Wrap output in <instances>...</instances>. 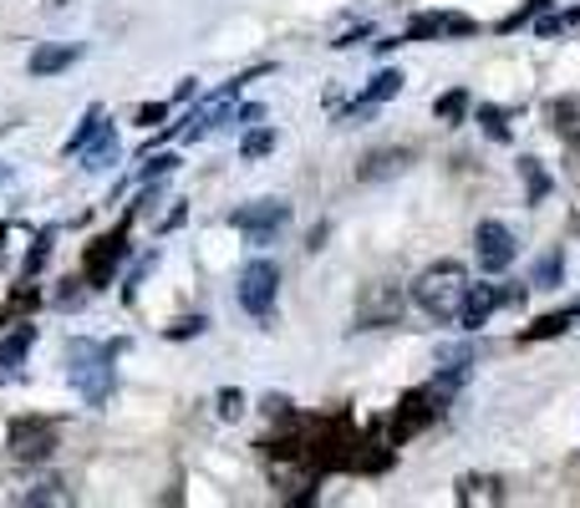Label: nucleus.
<instances>
[{
	"mask_svg": "<svg viewBox=\"0 0 580 508\" xmlns=\"http://www.w3.org/2000/svg\"><path fill=\"white\" fill-rule=\"evenodd\" d=\"M463 295H469V270L459 260H438V265H428L423 275L412 280V305L423 315H433L438 326L459 321Z\"/></svg>",
	"mask_w": 580,
	"mask_h": 508,
	"instance_id": "f257e3e1",
	"label": "nucleus"
},
{
	"mask_svg": "<svg viewBox=\"0 0 580 508\" xmlns=\"http://www.w3.org/2000/svg\"><path fill=\"white\" fill-rule=\"evenodd\" d=\"M122 352V341H112V346H97V341H72V387L82 402H108L112 392V356Z\"/></svg>",
	"mask_w": 580,
	"mask_h": 508,
	"instance_id": "f03ea898",
	"label": "nucleus"
},
{
	"mask_svg": "<svg viewBox=\"0 0 580 508\" xmlns=\"http://www.w3.org/2000/svg\"><path fill=\"white\" fill-rule=\"evenodd\" d=\"M402 311H408V295H402V285H392V280H372V285H362V295H357V331H382V326H398Z\"/></svg>",
	"mask_w": 580,
	"mask_h": 508,
	"instance_id": "7ed1b4c3",
	"label": "nucleus"
},
{
	"mask_svg": "<svg viewBox=\"0 0 580 508\" xmlns=\"http://www.w3.org/2000/svg\"><path fill=\"white\" fill-rule=\"evenodd\" d=\"M57 437H61V427L51 417H16L6 427V453L16 463H47L57 453Z\"/></svg>",
	"mask_w": 580,
	"mask_h": 508,
	"instance_id": "20e7f679",
	"label": "nucleus"
},
{
	"mask_svg": "<svg viewBox=\"0 0 580 508\" xmlns=\"http://www.w3.org/2000/svg\"><path fill=\"white\" fill-rule=\"evenodd\" d=\"M276 291H280V270L270 265V260H250L240 275V305L244 315H254V321H270V311H276Z\"/></svg>",
	"mask_w": 580,
	"mask_h": 508,
	"instance_id": "39448f33",
	"label": "nucleus"
},
{
	"mask_svg": "<svg viewBox=\"0 0 580 508\" xmlns=\"http://www.w3.org/2000/svg\"><path fill=\"white\" fill-rule=\"evenodd\" d=\"M473 254H479V270H483V275H504V270L514 265L520 244H514L509 224H499V219H483L479 230H473Z\"/></svg>",
	"mask_w": 580,
	"mask_h": 508,
	"instance_id": "423d86ee",
	"label": "nucleus"
},
{
	"mask_svg": "<svg viewBox=\"0 0 580 508\" xmlns=\"http://www.w3.org/2000/svg\"><path fill=\"white\" fill-rule=\"evenodd\" d=\"M286 219H290V204H286V199H254V204L234 209V230H240L250 244H270Z\"/></svg>",
	"mask_w": 580,
	"mask_h": 508,
	"instance_id": "0eeeda50",
	"label": "nucleus"
},
{
	"mask_svg": "<svg viewBox=\"0 0 580 508\" xmlns=\"http://www.w3.org/2000/svg\"><path fill=\"white\" fill-rule=\"evenodd\" d=\"M128 224H133V214L122 219L112 234L92 240V250H87V285H92V291H102V285H108L112 270H118V260L128 254Z\"/></svg>",
	"mask_w": 580,
	"mask_h": 508,
	"instance_id": "6e6552de",
	"label": "nucleus"
},
{
	"mask_svg": "<svg viewBox=\"0 0 580 508\" xmlns=\"http://www.w3.org/2000/svg\"><path fill=\"white\" fill-rule=\"evenodd\" d=\"M438 407H443V402H438L433 392H408V397H402V407H398V417H392V448H398V443H408L412 433H423V427L438 417Z\"/></svg>",
	"mask_w": 580,
	"mask_h": 508,
	"instance_id": "1a4fd4ad",
	"label": "nucleus"
},
{
	"mask_svg": "<svg viewBox=\"0 0 580 508\" xmlns=\"http://www.w3.org/2000/svg\"><path fill=\"white\" fill-rule=\"evenodd\" d=\"M479 31V21H469V16H453V11H423L412 16L408 31H402V41H433V37H473Z\"/></svg>",
	"mask_w": 580,
	"mask_h": 508,
	"instance_id": "9d476101",
	"label": "nucleus"
},
{
	"mask_svg": "<svg viewBox=\"0 0 580 508\" xmlns=\"http://www.w3.org/2000/svg\"><path fill=\"white\" fill-rule=\"evenodd\" d=\"M453 498H459L463 508L473 504H504V478H494V473H463L459 484H453Z\"/></svg>",
	"mask_w": 580,
	"mask_h": 508,
	"instance_id": "9b49d317",
	"label": "nucleus"
},
{
	"mask_svg": "<svg viewBox=\"0 0 580 508\" xmlns=\"http://www.w3.org/2000/svg\"><path fill=\"white\" fill-rule=\"evenodd\" d=\"M234 92H240V82L224 87L219 98H209L204 108L193 112L189 128H183V143H193V138H204V133H214V128H224V122H230V98H234Z\"/></svg>",
	"mask_w": 580,
	"mask_h": 508,
	"instance_id": "f8f14e48",
	"label": "nucleus"
},
{
	"mask_svg": "<svg viewBox=\"0 0 580 508\" xmlns=\"http://www.w3.org/2000/svg\"><path fill=\"white\" fill-rule=\"evenodd\" d=\"M504 305V291H494V285H469V295H463V311H459V326L463 331H479L489 326V315Z\"/></svg>",
	"mask_w": 580,
	"mask_h": 508,
	"instance_id": "ddd939ff",
	"label": "nucleus"
},
{
	"mask_svg": "<svg viewBox=\"0 0 580 508\" xmlns=\"http://www.w3.org/2000/svg\"><path fill=\"white\" fill-rule=\"evenodd\" d=\"M77 158H82V169H87V173L112 169V163H118V133H112V122H108V118H102V128H97V133L82 143V153H77Z\"/></svg>",
	"mask_w": 580,
	"mask_h": 508,
	"instance_id": "4468645a",
	"label": "nucleus"
},
{
	"mask_svg": "<svg viewBox=\"0 0 580 508\" xmlns=\"http://www.w3.org/2000/svg\"><path fill=\"white\" fill-rule=\"evenodd\" d=\"M31 341H37V331H31V326H21V331H16V336H6V341H0V382H11V376L21 372L26 352H31Z\"/></svg>",
	"mask_w": 580,
	"mask_h": 508,
	"instance_id": "2eb2a0df",
	"label": "nucleus"
},
{
	"mask_svg": "<svg viewBox=\"0 0 580 508\" xmlns=\"http://www.w3.org/2000/svg\"><path fill=\"white\" fill-rule=\"evenodd\" d=\"M408 158H412L408 148H382V153H372L362 169H357V179L377 183V179H387V173H402V169H408Z\"/></svg>",
	"mask_w": 580,
	"mask_h": 508,
	"instance_id": "dca6fc26",
	"label": "nucleus"
},
{
	"mask_svg": "<svg viewBox=\"0 0 580 508\" xmlns=\"http://www.w3.org/2000/svg\"><path fill=\"white\" fill-rule=\"evenodd\" d=\"M82 57V47H37L31 51V77H57Z\"/></svg>",
	"mask_w": 580,
	"mask_h": 508,
	"instance_id": "f3484780",
	"label": "nucleus"
},
{
	"mask_svg": "<svg viewBox=\"0 0 580 508\" xmlns=\"http://www.w3.org/2000/svg\"><path fill=\"white\" fill-rule=\"evenodd\" d=\"M398 92H402V72H392V67H387V72H377V77H372V87H367L362 102H357L351 112H367V108H377V102L398 98Z\"/></svg>",
	"mask_w": 580,
	"mask_h": 508,
	"instance_id": "a211bd4d",
	"label": "nucleus"
},
{
	"mask_svg": "<svg viewBox=\"0 0 580 508\" xmlns=\"http://www.w3.org/2000/svg\"><path fill=\"white\" fill-rule=\"evenodd\" d=\"M26 508H47V504H72V494H67V484L61 478H37V484L21 494Z\"/></svg>",
	"mask_w": 580,
	"mask_h": 508,
	"instance_id": "6ab92c4d",
	"label": "nucleus"
},
{
	"mask_svg": "<svg viewBox=\"0 0 580 508\" xmlns=\"http://www.w3.org/2000/svg\"><path fill=\"white\" fill-rule=\"evenodd\" d=\"M520 173H524V199H530V204H544V194H550V173L540 169V158H520Z\"/></svg>",
	"mask_w": 580,
	"mask_h": 508,
	"instance_id": "aec40b11",
	"label": "nucleus"
},
{
	"mask_svg": "<svg viewBox=\"0 0 580 508\" xmlns=\"http://www.w3.org/2000/svg\"><path fill=\"white\" fill-rule=\"evenodd\" d=\"M463 112H469V92H463V87H453V92H443V98L433 102V118L448 122V128H459Z\"/></svg>",
	"mask_w": 580,
	"mask_h": 508,
	"instance_id": "412c9836",
	"label": "nucleus"
},
{
	"mask_svg": "<svg viewBox=\"0 0 580 508\" xmlns=\"http://www.w3.org/2000/svg\"><path fill=\"white\" fill-rule=\"evenodd\" d=\"M87 295H92L87 275H82V280H57V295H51V305H57V311H77Z\"/></svg>",
	"mask_w": 580,
	"mask_h": 508,
	"instance_id": "4be33fe9",
	"label": "nucleus"
},
{
	"mask_svg": "<svg viewBox=\"0 0 580 508\" xmlns=\"http://www.w3.org/2000/svg\"><path fill=\"white\" fill-rule=\"evenodd\" d=\"M576 326V315L570 311H560V315H540V321H534L530 331H524L520 341H550V336H560V331H570Z\"/></svg>",
	"mask_w": 580,
	"mask_h": 508,
	"instance_id": "5701e85b",
	"label": "nucleus"
},
{
	"mask_svg": "<svg viewBox=\"0 0 580 508\" xmlns=\"http://www.w3.org/2000/svg\"><path fill=\"white\" fill-rule=\"evenodd\" d=\"M102 118H108V112H102V108H97V102H92V108L82 112V122H77V133H72V143H67V153H72V158L82 153V143L97 133V128H102Z\"/></svg>",
	"mask_w": 580,
	"mask_h": 508,
	"instance_id": "b1692460",
	"label": "nucleus"
},
{
	"mask_svg": "<svg viewBox=\"0 0 580 508\" xmlns=\"http://www.w3.org/2000/svg\"><path fill=\"white\" fill-rule=\"evenodd\" d=\"M173 169H179V153H153V158H143L138 183H153V179H163V173H173Z\"/></svg>",
	"mask_w": 580,
	"mask_h": 508,
	"instance_id": "393cba45",
	"label": "nucleus"
},
{
	"mask_svg": "<svg viewBox=\"0 0 580 508\" xmlns=\"http://www.w3.org/2000/svg\"><path fill=\"white\" fill-rule=\"evenodd\" d=\"M550 112H556V133L576 143V138H580V128H576V118H580V102H556V108H550Z\"/></svg>",
	"mask_w": 580,
	"mask_h": 508,
	"instance_id": "a878e982",
	"label": "nucleus"
},
{
	"mask_svg": "<svg viewBox=\"0 0 580 508\" xmlns=\"http://www.w3.org/2000/svg\"><path fill=\"white\" fill-rule=\"evenodd\" d=\"M560 275H566V260H560V254H544L540 265H534V285H540V291H550Z\"/></svg>",
	"mask_w": 580,
	"mask_h": 508,
	"instance_id": "bb28decb",
	"label": "nucleus"
},
{
	"mask_svg": "<svg viewBox=\"0 0 580 508\" xmlns=\"http://www.w3.org/2000/svg\"><path fill=\"white\" fill-rule=\"evenodd\" d=\"M270 148H276V133H270V128H254V133H250V138H244V143H240V153H244V158H250V163H254V158H266Z\"/></svg>",
	"mask_w": 580,
	"mask_h": 508,
	"instance_id": "cd10ccee",
	"label": "nucleus"
},
{
	"mask_svg": "<svg viewBox=\"0 0 580 508\" xmlns=\"http://www.w3.org/2000/svg\"><path fill=\"white\" fill-rule=\"evenodd\" d=\"M51 240H57V230H41L37 234V250H31V260H26V280L41 275V265H47V254H51Z\"/></svg>",
	"mask_w": 580,
	"mask_h": 508,
	"instance_id": "c85d7f7f",
	"label": "nucleus"
},
{
	"mask_svg": "<svg viewBox=\"0 0 580 508\" xmlns=\"http://www.w3.org/2000/svg\"><path fill=\"white\" fill-rule=\"evenodd\" d=\"M479 122H483V133L494 138V143H504L509 138V122H504V112L499 108H479Z\"/></svg>",
	"mask_w": 580,
	"mask_h": 508,
	"instance_id": "c756f323",
	"label": "nucleus"
},
{
	"mask_svg": "<svg viewBox=\"0 0 580 508\" xmlns=\"http://www.w3.org/2000/svg\"><path fill=\"white\" fill-rule=\"evenodd\" d=\"M214 407H219V417H224V423H234V417H240L244 412V392H234V387H224L214 397Z\"/></svg>",
	"mask_w": 580,
	"mask_h": 508,
	"instance_id": "7c9ffc66",
	"label": "nucleus"
},
{
	"mask_svg": "<svg viewBox=\"0 0 580 508\" xmlns=\"http://www.w3.org/2000/svg\"><path fill=\"white\" fill-rule=\"evenodd\" d=\"M544 6H550V0H530V6H520V11H514V16H504V21H499V31H520V26L530 21L534 11H544Z\"/></svg>",
	"mask_w": 580,
	"mask_h": 508,
	"instance_id": "2f4dec72",
	"label": "nucleus"
},
{
	"mask_svg": "<svg viewBox=\"0 0 580 508\" xmlns=\"http://www.w3.org/2000/svg\"><path fill=\"white\" fill-rule=\"evenodd\" d=\"M199 331H204V315H189V321H173L163 336H169V341H189V336H199Z\"/></svg>",
	"mask_w": 580,
	"mask_h": 508,
	"instance_id": "473e14b6",
	"label": "nucleus"
},
{
	"mask_svg": "<svg viewBox=\"0 0 580 508\" xmlns=\"http://www.w3.org/2000/svg\"><path fill=\"white\" fill-rule=\"evenodd\" d=\"M163 118H169V102H148V108H138V122H143V128H158Z\"/></svg>",
	"mask_w": 580,
	"mask_h": 508,
	"instance_id": "72a5a7b5",
	"label": "nucleus"
},
{
	"mask_svg": "<svg viewBox=\"0 0 580 508\" xmlns=\"http://www.w3.org/2000/svg\"><path fill=\"white\" fill-rule=\"evenodd\" d=\"M566 26H576V16H544L534 31H540V37H556V31H566Z\"/></svg>",
	"mask_w": 580,
	"mask_h": 508,
	"instance_id": "f704fd0d",
	"label": "nucleus"
},
{
	"mask_svg": "<svg viewBox=\"0 0 580 508\" xmlns=\"http://www.w3.org/2000/svg\"><path fill=\"white\" fill-rule=\"evenodd\" d=\"M266 417H290V402L286 397H266Z\"/></svg>",
	"mask_w": 580,
	"mask_h": 508,
	"instance_id": "c9c22d12",
	"label": "nucleus"
},
{
	"mask_svg": "<svg viewBox=\"0 0 580 508\" xmlns=\"http://www.w3.org/2000/svg\"><path fill=\"white\" fill-rule=\"evenodd\" d=\"M240 122H266V108H240Z\"/></svg>",
	"mask_w": 580,
	"mask_h": 508,
	"instance_id": "e433bc0d",
	"label": "nucleus"
},
{
	"mask_svg": "<svg viewBox=\"0 0 580 508\" xmlns=\"http://www.w3.org/2000/svg\"><path fill=\"white\" fill-rule=\"evenodd\" d=\"M6 234H11V224H0V250H6Z\"/></svg>",
	"mask_w": 580,
	"mask_h": 508,
	"instance_id": "4c0bfd02",
	"label": "nucleus"
},
{
	"mask_svg": "<svg viewBox=\"0 0 580 508\" xmlns=\"http://www.w3.org/2000/svg\"><path fill=\"white\" fill-rule=\"evenodd\" d=\"M6 179H11V163H0V183H6Z\"/></svg>",
	"mask_w": 580,
	"mask_h": 508,
	"instance_id": "58836bf2",
	"label": "nucleus"
},
{
	"mask_svg": "<svg viewBox=\"0 0 580 508\" xmlns=\"http://www.w3.org/2000/svg\"><path fill=\"white\" fill-rule=\"evenodd\" d=\"M570 315H576V326H580V305H576V311H570Z\"/></svg>",
	"mask_w": 580,
	"mask_h": 508,
	"instance_id": "ea45409f",
	"label": "nucleus"
}]
</instances>
